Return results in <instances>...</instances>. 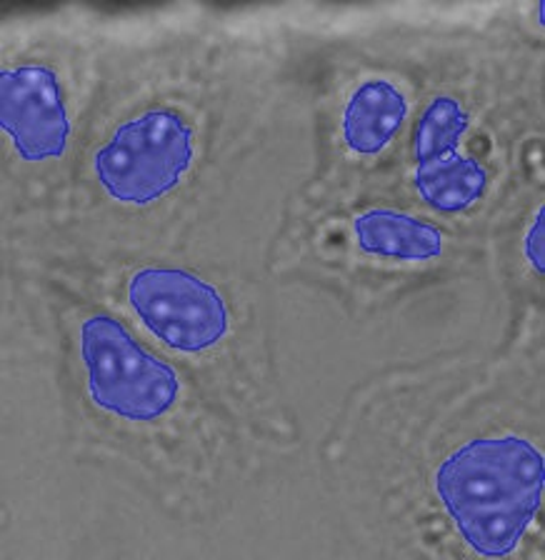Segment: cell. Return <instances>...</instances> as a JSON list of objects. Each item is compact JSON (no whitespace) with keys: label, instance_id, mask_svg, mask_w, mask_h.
<instances>
[{"label":"cell","instance_id":"3957f363","mask_svg":"<svg viewBox=\"0 0 545 560\" xmlns=\"http://www.w3.org/2000/svg\"><path fill=\"white\" fill-rule=\"evenodd\" d=\"M85 388L105 413L153 423L181 400V381L116 315L93 311L78 326Z\"/></svg>","mask_w":545,"mask_h":560},{"label":"cell","instance_id":"7a4b0ae2","mask_svg":"<svg viewBox=\"0 0 545 560\" xmlns=\"http://www.w3.org/2000/svg\"><path fill=\"white\" fill-rule=\"evenodd\" d=\"M196 161V126L178 108L148 105L120 120L91 155L93 178L111 200L143 208L186 180Z\"/></svg>","mask_w":545,"mask_h":560},{"label":"cell","instance_id":"ba28073f","mask_svg":"<svg viewBox=\"0 0 545 560\" xmlns=\"http://www.w3.org/2000/svg\"><path fill=\"white\" fill-rule=\"evenodd\" d=\"M356 243L368 256L430 260L443 253V235L433 223L398 210H368L353 223Z\"/></svg>","mask_w":545,"mask_h":560},{"label":"cell","instance_id":"6da1fadb","mask_svg":"<svg viewBox=\"0 0 545 560\" xmlns=\"http://www.w3.org/2000/svg\"><path fill=\"white\" fill-rule=\"evenodd\" d=\"M438 498L476 556H511L543 498V453L523 435H483L436 472Z\"/></svg>","mask_w":545,"mask_h":560},{"label":"cell","instance_id":"9c48e42d","mask_svg":"<svg viewBox=\"0 0 545 560\" xmlns=\"http://www.w3.org/2000/svg\"><path fill=\"white\" fill-rule=\"evenodd\" d=\"M525 258L533 266L535 273H543V262H545V221H543V208H538L535 213V221L531 225L529 235H525Z\"/></svg>","mask_w":545,"mask_h":560},{"label":"cell","instance_id":"277c9868","mask_svg":"<svg viewBox=\"0 0 545 560\" xmlns=\"http://www.w3.org/2000/svg\"><path fill=\"white\" fill-rule=\"evenodd\" d=\"M126 301L140 326L178 353H208L231 332V311L221 291L186 268L136 270L126 283Z\"/></svg>","mask_w":545,"mask_h":560},{"label":"cell","instance_id":"8992f818","mask_svg":"<svg viewBox=\"0 0 545 560\" xmlns=\"http://www.w3.org/2000/svg\"><path fill=\"white\" fill-rule=\"evenodd\" d=\"M0 93V122L13 153L31 165L58 161L66 153L73 122L56 70L40 60L5 66Z\"/></svg>","mask_w":545,"mask_h":560},{"label":"cell","instance_id":"5b68a950","mask_svg":"<svg viewBox=\"0 0 545 560\" xmlns=\"http://www.w3.org/2000/svg\"><path fill=\"white\" fill-rule=\"evenodd\" d=\"M471 113L455 95L441 93L426 105L413 145V186L438 213H463L488 186V168L465 151Z\"/></svg>","mask_w":545,"mask_h":560},{"label":"cell","instance_id":"52a82bcc","mask_svg":"<svg viewBox=\"0 0 545 560\" xmlns=\"http://www.w3.org/2000/svg\"><path fill=\"white\" fill-rule=\"evenodd\" d=\"M410 116V98L389 78H368L343 108V140L360 158H375L389 148Z\"/></svg>","mask_w":545,"mask_h":560}]
</instances>
